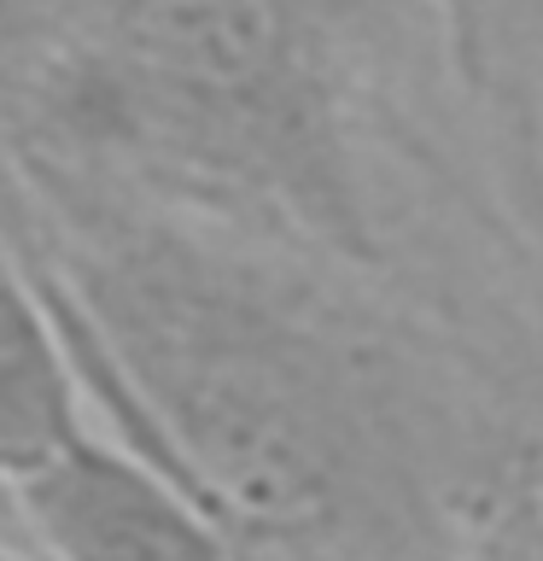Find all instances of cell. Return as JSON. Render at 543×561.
<instances>
[{
	"mask_svg": "<svg viewBox=\"0 0 543 561\" xmlns=\"http://www.w3.org/2000/svg\"><path fill=\"white\" fill-rule=\"evenodd\" d=\"M30 263L105 438L275 561H467L480 491L415 363L315 252L35 175L0 140Z\"/></svg>",
	"mask_w": 543,
	"mask_h": 561,
	"instance_id": "6da1fadb",
	"label": "cell"
},
{
	"mask_svg": "<svg viewBox=\"0 0 543 561\" xmlns=\"http://www.w3.org/2000/svg\"><path fill=\"white\" fill-rule=\"evenodd\" d=\"M467 561H543V468L497 473L480 491Z\"/></svg>",
	"mask_w": 543,
	"mask_h": 561,
	"instance_id": "277c9868",
	"label": "cell"
},
{
	"mask_svg": "<svg viewBox=\"0 0 543 561\" xmlns=\"http://www.w3.org/2000/svg\"><path fill=\"white\" fill-rule=\"evenodd\" d=\"M94 427L82 368L53 322L30 263L0 234V473L18 485Z\"/></svg>",
	"mask_w": 543,
	"mask_h": 561,
	"instance_id": "3957f363",
	"label": "cell"
},
{
	"mask_svg": "<svg viewBox=\"0 0 543 561\" xmlns=\"http://www.w3.org/2000/svg\"><path fill=\"white\" fill-rule=\"evenodd\" d=\"M345 18L350 0H123L0 70V140L35 175L357 263Z\"/></svg>",
	"mask_w": 543,
	"mask_h": 561,
	"instance_id": "7a4b0ae2",
	"label": "cell"
},
{
	"mask_svg": "<svg viewBox=\"0 0 543 561\" xmlns=\"http://www.w3.org/2000/svg\"><path fill=\"white\" fill-rule=\"evenodd\" d=\"M0 543H24V550H35L30 526H24V508H18V491H12L7 473H0Z\"/></svg>",
	"mask_w": 543,
	"mask_h": 561,
	"instance_id": "5b68a950",
	"label": "cell"
},
{
	"mask_svg": "<svg viewBox=\"0 0 543 561\" xmlns=\"http://www.w3.org/2000/svg\"><path fill=\"white\" fill-rule=\"evenodd\" d=\"M0 561H42V556L24 550V543H0Z\"/></svg>",
	"mask_w": 543,
	"mask_h": 561,
	"instance_id": "8992f818",
	"label": "cell"
}]
</instances>
